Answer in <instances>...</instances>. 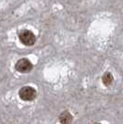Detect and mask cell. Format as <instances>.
Segmentation results:
<instances>
[{
  "label": "cell",
  "mask_w": 123,
  "mask_h": 124,
  "mask_svg": "<svg viewBox=\"0 0 123 124\" xmlns=\"http://www.w3.org/2000/svg\"><path fill=\"white\" fill-rule=\"evenodd\" d=\"M73 120V117L69 111L65 110L59 115V121L61 124H71Z\"/></svg>",
  "instance_id": "277c9868"
},
{
  "label": "cell",
  "mask_w": 123,
  "mask_h": 124,
  "mask_svg": "<svg viewBox=\"0 0 123 124\" xmlns=\"http://www.w3.org/2000/svg\"><path fill=\"white\" fill-rule=\"evenodd\" d=\"M92 124H101V123H99V122H94V123H92Z\"/></svg>",
  "instance_id": "8992f818"
},
{
  "label": "cell",
  "mask_w": 123,
  "mask_h": 124,
  "mask_svg": "<svg viewBox=\"0 0 123 124\" xmlns=\"http://www.w3.org/2000/svg\"><path fill=\"white\" fill-rule=\"evenodd\" d=\"M37 95V92L33 87L31 86H24L20 89L19 91V96L23 101H33Z\"/></svg>",
  "instance_id": "6da1fadb"
},
{
  "label": "cell",
  "mask_w": 123,
  "mask_h": 124,
  "mask_svg": "<svg viewBox=\"0 0 123 124\" xmlns=\"http://www.w3.org/2000/svg\"><path fill=\"white\" fill-rule=\"evenodd\" d=\"M113 81H114V78H113V75L110 72H106L103 75L102 82L106 86L110 85V84L113 83Z\"/></svg>",
  "instance_id": "5b68a950"
},
{
  "label": "cell",
  "mask_w": 123,
  "mask_h": 124,
  "mask_svg": "<svg viewBox=\"0 0 123 124\" xmlns=\"http://www.w3.org/2000/svg\"><path fill=\"white\" fill-rule=\"evenodd\" d=\"M16 70L21 73H28L31 71L33 65L29 59L27 58H21L20 60H18L15 65Z\"/></svg>",
  "instance_id": "3957f363"
},
{
  "label": "cell",
  "mask_w": 123,
  "mask_h": 124,
  "mask_svg": "<svg viewBox=\"0 0 123 124\" xmlns=\"http://www.w3.org/2000/svg\"><path fill=\"white\" fill-rule=\"evenodd\" d=\"M19 38H20L21 43L27 46H31L32 45H34V43L36 41V37L34 35V33L29 30H22L20 31Z\"/></svg>",
  "instance_id": "7a4b0ae2"
}]
</instances>
